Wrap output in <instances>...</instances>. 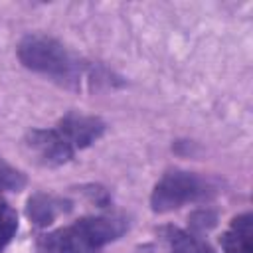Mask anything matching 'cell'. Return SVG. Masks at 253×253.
Instances as JSON below:
<instances>
[{
	"mask_svg": "<svg viewBox=\"0 0 253 253\" xmlns=\"http://www.w3.org/2000/svg\"><path fill=\"white\" fill-rule=\"evenodd\" d=\"M18 229V213L16 210L0 198V251L12 241Z\"/></svg>",
	"mask_w": 253,
	"mask_h": 253,
	"instance_id": "9c48e42d",
	"label": "cell"
},
{
	"mask_svg": "<svg viewBox=\"0 0 253 253\" xmlns=\"http://www.w3.org/2000/svg\"><path fill=\"white\" fill-rule=\"evenodd\" d=\"M192 227L194 229H208V227H211V225H215V213L213 211H208V210H202V211H196L194 215H192Z\"/></svg>",
	"mask_w": 253,
	"mask_h": 253,
	"instance_id": "8fae6325",
	"label": "cell"
},
{
	"mask_svg": "<svg viewBox=\"0 0 253 253\" xmlns=\"http://www.w3.org/2000/svg\"><path fill=\"white\" fill-rule=\"evenodd\" d=\"M24 146L42 166L67 164L75 154V148L57 128H30L24 136Z\"/></svg>",
	"mask_w": 253,
	"mask_h": 253,
	"instance_id": "277c9868",
	"label": "cell"
},
{
	"mask_svg": "<svg viewBox=\"0 0 253 253\" xmlns=\"http://www.w3.org/2000/svg\"><path fill=\"white\" fill-rule=\"evenodd\" d=\"M251 235H253V217L249 211L233 217L227 231L221 237L225 253H251Z\"/></svg>",
	"mask_w": 253,
	"mask_h": 253,
	"instance_id": "ba28073f",
	"label": "cell"
},
{
	"mask_svg": "<svg viewBox=\"0 0 253 253\" xmlns=\"http://www.w3.org/2000/svg\"><path fill=\"white\" fill-rule=\"evenodd\" d=\"M128 231L123 213L85 215L71 225L42 233L36 241L38 253H101V249Z\"/></svg>",
	"mask_w": 253,
	"mask_h": 253,
	"instance_id": "6da1fadb",
	"label": "cell"
},
{
	"mask_svg": "<svg viewBox=\"0 0 253 253\" xmlns=\"http://www.w3.org/2000/svg\"><path fill=\"white\" fill-rule=\"evenodd\" d=\"M217 194V184L206 176L186 170H168L150 194V208L156 213L174 211L186 204L206 202Z\"/></svg>",
	"mask_w": 253,
	"mask_h": 253,
	"instance_id": "3957f363",
	"label": "cell"
},
{
	"mask_svg": "<svg viewBox=\"0 0 253 253\" xmlns=\"http://www.w3.org/2000/svg\"><path fill=\"white\" fill-rule=\"evenodd\" d=\"M28 184L26 174L18 168H14L10 162H6L0 156V190H8V192H20L24 190Z\"/></svg>",
	"mask_w": 253,
	"mask_h": 253,
	"instance_id": "30bf717a",
	"label": "cell"
},
{
	"mask_svg": "<svg viewBox=\"0 0 253 253\" xmlns=\"http://www.w3.org/2000/svg\"><path fill=\"white\" fill-rule=\"evenodd\" d=\"M18 57L24 67L71 89H81L85 83L95 81V73L89 63L45 34L24 36L18 43Z\"/></svg>",
	"mask_w": 253,
	"mask_h": 253,
	"instance_id": "7a4b0ae2",
	"label": "cell"
},
{
	"mask_svg": "<svg viewBox=\"0 0 253 253\" xmlns=\"http://www.w3.org/2000/svg\"><path fill=\"white\" fill-rule=\"evenodd\" d=\"M160 239L166 247V253H215L211 245L200 239L196 233H190L176 225L160 227Z\"/></svg>",
	"mask_w": 253,
	"mask_h": 253,
	"instance_id": "52a82bcc",
	"label": "cell"
},
{
	"mask_svg": "<svg viewBox=\"0 0 253 253\" xmlns=\"http://www.w3.org/2000/svg\"><path fill=\"white\" fill-rule=\"evenodd\" d=\"M73 208V204L61 196L55 194H43L38 192L34 196H30L28 204H26V215L28 219L38 225V227H47L51 225L59 215L67 213Z\"/></svg>",
	"mask_w": 253,
	"mask_h": 253,
	"instance_id": "8992f818",
	"label": "cell"
},
{
	"mask_svg": "<svg viewBox=\"0 0 253 253\" xmlns=\"http://www.w3.org/2000/svg\"><path fill=\"white\" fill-rule=\"evenodd\" d=\"M65 140L75 148H87L95 140H99L107 128L105 121L95 115H79V113H67L55 126Z\"/></svg>",
	"mask_w": 253,
	"mask_h": 253,
	"instance_id": "5b68a950",
	"label": "cell"
}]
</instances>
